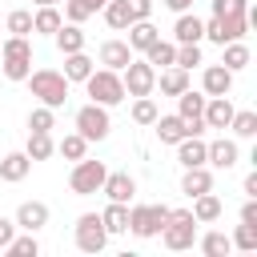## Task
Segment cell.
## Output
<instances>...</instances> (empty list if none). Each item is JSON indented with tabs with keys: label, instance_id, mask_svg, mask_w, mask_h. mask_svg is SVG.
Here are the masks:
<instances>
[{
	"label": "cell",
	"instance_id": "6da1fadb",
	"mask_svg": "<svg viewBox=\"0 0 257 257\" xmlns=\"http://www.w3.org/2000/svg\"><path fill=\"white\" fill-rule=\"evenodd\" d=\"M24 80H28L32 96H36L40 104H48V108H60V104L68 100V80H64V72H56V68H36V72H28Z\"/></svg>",
	"mask_w": 257,
	"mask_h": 257
},
{
	"label": "cell",
	"instance_id": "7a4b0ae2",
	"mask_svg": "<svg viewBox=\"0 0 257 257\" xmlns=\"http://www.w3.org/2000/svg\"><path fill=\"white\" fill-rule=\"evenodd\" d=\"M161 241L173 253L193 249V241H197V217H193V209H169V221L161 225Z\"/></svg>",
	"mask_w": 257,
	"mask_h": 257
},
{
	"label": "cell",
	"instance_id": "3957f363",
	"mask_svg": "<svg viewBox=\"0 0 257 257\" xmlns=\"http://www.w3.org/2000/svg\"><path fill=\"white\" fill-rule=\"evenodd\" d=\"M0 72L8 80H24L32 72V44H28V36H8L0 44Z\"/></svg>",
	"mask_w": 257,
	"mask_h": 257
},
{
	"label": "cell",
	"instance_id": "277c9868",
	"mask_svg": "<svg viewBox=\"0 0 257 257\" xmlns=\"http://www.w3.org/2000/svg\"><path fill=\"white\" fill-rule=\"evenodd\" d=\"M84 88H88L92 104H104V108H112V104H120V100H124L120 72H112V68H92V72L84 76Z\"/></svg>",
	"mask_w": 257,
	"mask_h": 257
},
{
	"label": "cell",
	"instance_id": "5b68a950",
	"mask_svg": "<svg viewBox=\"0 0 257 257\" xmlns=\"http://www.w3.org/2000/svg\"><path fill=\"white\" fill-rule=\"evenodd\" d=\"M104 177H108L104 161H88V157H80V161L72 165V173H68V189H72L76 197H88V193H100Z\"/></svg>",
	"mask_w": 257,
	"mask_h": 257
},
{
	"label": "cell",
	"instance_id": "8992f818",
	"mask_svg": "<svg viewBox=\"0 0 257 257\" xmlns=\"http://www.w3.org/2000/svg\"><path fill=\"white\" fill-rule=\"evenodd\" d=\"M165 221H169V205H133L128 209V233L141 241L157 237Z\"/></svg>",
	"mask_w": 257,
	"mask_h": 257
},
{
	"label": "cell",
	"instance_id": "52a82bcc",
	"mask_svg": "<svg viewBox=\"0 0 257 257\" xmlns=\"http://www.w3.org/2000/svg\"><path fill=\"white\" fill-rule=\"evenodd\" d=\"M120 84H124V96H153V88H157V68L149 64V60H128L124 68H120Z\"/></svg>",
	"mask_w": 257,
	"mask_h": 257
},
{
	"label": "cell",
	"instance_id": "ba28073f",
	"mask_svg": "<svg viewBox=\"0 0 257 257\" xmlns=\"http://www.w3.org/2000/svg\"><path fill=\"white\" fill-rule=\"evenodd\" d=\"M76 133L92 145V141H104L108 133H112V120H108V108L104 104H84V108H76Z\"/></svg>",
	"mask_w": 257,
	"mask_h": 257
},
{
	"label": "cell",
	"instance_id": "9c48e42d",
	"mask_svg": "<svg viewBox=\"0 0 257 257\" xmlns=\"http://www.w3.org/2000/svg\"><path fill=\"white\" fill-rule=\"evenodd\" d=\"M108 245V229L100 221V213H80L76 217V249L80 253H100Z\"/></svg>",
	"mask_w": 257,
	"mask_h": 257
},
{
	"label": "cell",
	"instance_id": "30bf717a",
	"mask_svg": "<svg viewBox=\"0 0 257 257\" xmlns=\"http://www.w3.org/2000/svg\"><path fill=\"white\" fill-rule=\"evenodd\" d=\"M241 161V149H237V141H229V137H217V141H209L205 145V165H213V169H233Z\"/></svg>",
	"mask_w": 257,
	"mask_h": 257
},
{
	"label": "cell",
	"instance_id": "8fae6325",
	"mask_svg": "<svg viewBox=\"0 0 257 257\" xmlns=\"http://www.w3.org/2000/svg\"><path fill=\"white\" fill-rule=\"evenodd\" d=\"M205 40V20L197 12H177L173 24V44H201Z\"/></svg>",
	"mask_w": 257,
	"mask_h": 257
},
{
	"label": "cell",
	"instance_id": "7c38bea8",
	"mask_svg": "<svg viewBox=\"0 0 257 257\" xmlns=\"http://www.w3.org/2000/svg\"><path fill=\"white\" fill-rule=\"evenodd\" d=\"M48 217H52V209L44 205V201H24L20 209H16V229H24V233H36V229H44L48 225Z\"/></svg>",
	"mask_w": 257,
	"mask_h": 257
},
{
	"label": "cell",
	"instance_id": "4fadbf2b",
	"mask_svg": "<svg viewBox=\"0 0 257 257\" xmlns=\"http://www.w3.org/2000/svg\"><path fill=\"white\" fill-rule=\"evenodd\" d=\"M233 100L229 96H205V112H201V120H205V128H229V120H233Z\"/></svg>",
	"mask_w": 257,
	"mask_h": 257
},
{
	"label": "cell",
	"instance_id": "5bb4252c",
	"mask_svg": "<svg viewBox=\"0 0 257 257\" xmlns=\"http://www.w3.org/2000/svg\"><path fill=\"white\" fill-rule=\"evenodd\" d=\"M201 88H205V96H229V88H233V72H229L225 64H209L205 76H201Z\"/></svg>",
	"mask_w": 257,
	"mask_h": 257
},
{
	"label": "cell",
	"instance_id": "9a60e30c",
	"mask_svg": "<svg viewBox=\"0 0 257 257\" xmlns=\"http://www.w3.org/2000/svg\"><path fill=\"white\" fill-rule=\"evenodd\" d=\"M100 193H104L108 201L128 205V201H133V193H137V181H133L128 173H108V177H104V185H100Z\"/></svg>",
	"mask_w": 257,
	"mask_h": 257
},
{
	"label": "cell",
	"instance_id": "2e32d148",
	"mask_svg": "<svg viewBox=\"0 0 257 257\" xmlns=\"http://www.w3.org/2000/svg\"><path fill=\"white\" fill-rule=\"evenodd\" d=\"M28 173H32V161H28V153H8V157H0V181H8V185H20Z\"/></svg>",
	"mask_w": 257,
	"mask_h": 257
},
{
	"label": "cell",
	"instance_id": "e0dca14e",
	"mask_svg": "<svg viewBox=\"0 0 257 257\" xmlns=\"http://www.w3.org/2000/svg\"><path fill=\"white\" fill-rule=\"evenodd\" d=\"M128 60H133V48H128V40H104V44H100V64H104V68L120 72Z\"/></svg>",
	"mask_w": 257,
	"mask_h": 257
},
{
	"label": "cell",
	"instance_id": "ac0fdd59",
	"mask_svg": "<svg viewBox=\"0 0 257 257\" xmlns=\"http://www.w3.org/2000/svg\"><path fill=\"white\" fill-rule=\"evenodd\" d=\"M209 189H213V173H209L205 165L185 169V177H181V193H185V197H201V193H209Z\"/></svg>",
	"mask_w": 257,
	"mask_h": 257
},
{
	"label": "cell",
	"instance_id": "d6986e66",
	"mask_svg": "<svg viewBox=\"0 0 257 257\" xmlns=\"http://www.w3.org/2000/svg\"><path fill=\"white\" fill-rule=\"evenodd\" d=\"M157 84H161V92H165V96H181V92L189 88V68L169 64V68H161V72H157Z\"/></svg>",
	"mask_w": 257,
	"mask_h": 257
},
{
	"label": "cell",
	"instance_id": "ffe728a7",
	"mask_svg": "<svg viewBox=\"0 0 257 257\" xmlns=\"http://www.w3.org/2000/svg\"><path fill=\"white\" fill-rule=\"evenodd\" d=\"M221 197L209 189V193H201V197H193V217H197V225H213L217 217H221Z\"/></svg>",
	"mask_w": 257,
	"mask_h": 257
},
{
	"label": "cell",
	"instance_id": "44dd1931",
	"mask_svg": "<svg viewBox=\"0 0 257 257\" xmlns=\"http://www.w3.org/2000/svg\"><path fill=\"white\" fill-rule=\"evenodd\" d=\"M177 161H181V169L205 165V141L201 137H181L177 141Z\"/></svg>",
	"mask_w": 257,
	"mask_h": 257
},
{
	"label": "cell",
	"instance_id": "7402d4cb",
	"mask_svg": "<svg viewBox=\"0 0 257 257\" xmlns=\"http://www.w3.org/2000/svg\"><path fill=\"white\" fill-rule=\"evenodd\" d=\"M153 128H157L161 145H177L181 137H189V133H185V120H181L177 112H169V116H157V120H153Z\"/></svg>",
	"mask_w": 257,
	"mask_h": 257
},
{
	"label": "cell",
	"instance_id": "603a6c76",
	"mask_svg": "<svg viewBox=\"0 0 257 257\" xmlns=\"http://www.w3.org/2000/svg\"><path fill=\"white\" fill-rule=\"evenodd\" d=\"M60 24H64V16L56 12V4H40V8L32 12V32H44V36H52Z\"/></svg>",
	"mask_w": 257,
	"mask_h": 257
},
{
	"label": "cell",
	"instance_id": "cb8c5ba5",
	"mask_svg": "<svg viewBox=\"0 0 257 257\" xmlns=\"http://www.w3.org/2000/svg\"><path fill=\"white\" fill-rule=\"evenodd\" d=\"M124 32H128V48H133V52H145V48H149V44H153V40L161 36V32H157V28L149 24V20H133V24L124 28Z\"/></svg>",
	"mask_w": 257,
	"mask_h": 257
},
{
	"label": "cell",
	"instance_id": "d4e9b609",
	"mask_svg": "<svg viewBox=\"0 0 257 257\" xmlns=\"http://www.w3.org/2000/svg\"><path fill=\"white\" fill-rule=\"evenodd\" d=\"M52 40H56V48H60L64 56L84 48V32H80V24H60V28L52 32Z\"/></svg>",
	"mask_w": 257,
	"mask_h": 257
},
{
	"label": "cell",
	"instance_id": "484cf974",
	"mask_svg": "<svg viewBox=\"0 0 257 257\" xmlns=\"http://www.w3.org/2000/svg\"><path fill=\"white\" fill-rule=\"evenodd\" d=\"M221 64H225L229 72H241V68H249V44H241V40H229V44H221Z\"/></svg>",
	"mask_w": 257,
	"mask_h": 257
},
{
	"label": "cell",
	"instance_id": "4316f807",
	"mask_svg": "<svg viewBox=\"0 0 257 257\" xmlns=\"http://www.w3.org/2000/svg\"><path fill=\"white\" fill-rule=\"evenodd\" d=\"M201 112H205V92L185 88V92L177 96V116H181V120H201Z\"/></svg>",
	"mask_w": 257,
	"mask_h": 257
},
{
	"label": "cell",
	"instance_id": "83f0119b",
	"mask_svg": "<svg viewBox=\"0 0 257 257\" xmlns=\"http://www.w3.org/2000/svg\"><path fill=\"white\" fill-rule=\"evenodd\" d=\"M24 153H28V161L36 165V161H48L52 153H56V141H52V133H28V145H24Z\"/></svg>",
	"mask_w": 257,
	"mask_h": 257
},
{
	"label": "cell",
	"instance_id": "f1b7e54d",
	"mask_svg": "<svg viewBox=\"0 0 257 257\" xmlns=\"http://www.w3.org/2000/svg\"><path fill=\"white\" fill-rule=\"evenodd\" d=\"M100 221H104L108 237H112V233H128V205L108 201V205H104V213H100Z\"/></svg>",
	"mask_w": 257,
	"mask_h": 257
},
{
	"label": "cell",
	"instance_id": "f546056e",
	"mask_svg": "<svg viewBox=\"0 0 257 257\" xmlns=\"http://www.w3.org/2000/svg\"><path fill=\"white\" fill-rule=\"evenodd\" d=\"M173 56H177V44H173V40H161V36L145 48V60H149L153 68H169V64H173Z\"/></svg>",
	"mask_w": 257,
	"mask_h": 257
},
{
	"label": "cell",
	"instance_id": "4dcf8cb0",
	"mask_svg": "<svg viewBox=\"0 0 257 257\" xmlns=\"http://www.w3.org/2000/svg\"><path fill=\"white\" fill-rule=\"evenodd\" d=\"M88 72H92V56H84V48L64 56V80H68V84H72V80H80V84H84V76H88Z\"/></svg>",
	"mask_w": 257,
	"mask_h": 257
},
{
	"label": "cell",
	"instance_id": "1f68e13d",
	"mask_svg": "<svg viewBox=\"0 0 257 257\" xmlns=\"http://www.w3.org/2000/svg\"><path fill=\"white\" fill-rule=\"evenodd\" d=\"M193 245H197L205 257H225V253H233V241H229L225 233H217V229H209V233H205L201 241H193Z\"/></svg>",
	"mask_w": 257,
	"mask_h": 257
},
{
	"label": "cell",
	"instance_id": "d6a6232c",
	"mask_svg": "<svg viewBox=\"0 0 257 257\" xmlns=\"http://www.w3.org/2000/svg\"><path fill=\"white\" fill-rule=\"evenodd\" d=\"M100 12H104V24H108L112 32H124V28L133 24V16H128V4H124V0H108Z\"/></svg>",
	"mask_w": 257,
	"mask_h": 257
},
{
	"label": "cell",
	"instance_id": "836d02e7",
	"mask_svg": "<svg viewBox=\"0 0 257 257\" xmlns=\"http://www.w3.org/2000/svg\"><path fill=\"white\" fill-rule=\"evenodd\" d=\"M52 128H56V108L36 104V108L28 112V133H52Z\"/></svg>",
	"mask_w": 257,
	"mask_h": 257
},
{
	"label": "cell",
	"instance_id": "e575fe53",
	"mask_svg": "<svg viewBox=\"0 0 257 257\" xmlns=\"http://www.w3.org/2000/svg\"><path fill=\"white\" fill-rule=\"evenodd\" d=\"M4 253L8 257H36L40 253V241H36V233H24V237H12L4 245Z\"/></svg>",
	"mask_w": 257,
	"mask_h": 257
},
{
	"label": "cell",
	"instance_id": "d590c367",
	"mask_svg": "<svg viewBox=\"0 0 257 257\" xmlns=\"http://www.w3.org/2000/svg\"><path fill=\"white\" fill-rule=\"evenodd\" d=\"M229 128H233V137H241V141H249V137H257V112H233V120H229Z\"/></svg>",
	"mask_w": 257,
	"mask_h": 257
},
{
	"label": "cell",
	"instance_id": "8d00e7d4",
	"mask_svg": "<svg viewBox=\"0 0 257 257\" xmlns=\"http://www.w3.org/2000/svg\"><path fill=\"white\" fill-rule=\"evenodd\" d=\"M56 153H60L64 161H80V157L88 153V141H84L80 133H68V137H64L60 145H56Z\"/></svg>",
	"mask_w": 257,
	"mask_h": 257
},
{
	"label": "cell",
	"instance_id": "74e56055",
	"mask_svg": "<svg viewBox=\"0 0 257 257\" xmlns=\"http://www.w3.org/2000/svg\"><path fill=\"white\" fill-rule=\"evenodd\" d=\"M229 241H233V249H241V253H257V225H245V221H241Z\"/></svg>",
	"mask_w": 257,
	"mask_h": 257
},
{
	"label": "cell",
	"instance_id": "f35d334b",
	"mask_svg": "<svg viewBox=\"0 0 257 257\" xmlns=\"http://www.w3.org/2000/svg\"><path fill=\"white\" fill-rule=\"evenodd\" d=\"M157 116H161V112H157V100H153V96H137V100H133V120H137V124H153Z\"/></svg>",
	"mask_w": 257,
	"mask_h": 257
},
{
	"label": "cell",
	"instance_id": "ab89813d",
	"mask_svg": "<svg viewBox=\"0 0 257 257\" xmlns=\"http://www.w3.org/2000/svg\"><path fill=\"white\" fill-rule=\"evenodd\" d=\"M173 64H177V68H197V64H201V44H177Z\"/></svg>",
	"mask_w": 257,
	"mask_h": 257
},
{
	"label": "cell",
	"instance_id": "60d3db41",
	"mask_svg": "<svg viewBox=\"0 0 257 257\" xmlns=\"http://www.w3.org/2000/svg\"><path fill=\"white\" fill-rule=\"evenodd\" d=\"M8 32H12V36H28V32H32V12H24V8L8 12Z\"/></svg>",
	"mask_w": 257,
	"mask_h": 257
},
{
	"label": "cell",
	"instance_id": "b9f144b4",
	"mask_svg": "<svg viewBox=\"0 0 257 257\" xmlns=\"http://www.w3.org/2000/svg\"><path fill=\"white\" fill-rule=\"evenodd\" d=\"M64 16H68V24H84L92 16V4L88 0H64Z\"/></svg>",
	"mask_w": 257,
	"mask_h": 257
},
{
	"label": "cell",
	"instance_id": "7bdbcfd3",
	"mask_svg": "<svg viewBox=\"0 0 257 257\" xmlns=\"http://www.w3.org/2000/svg\"><path fill=\"white\" fill-rule=\"evenodd\" d=\"M249 0H213V16H229V12H245Z\"/></svg>",
	"mask_w": 257,
	"mask_h": 257
},
{
	"label": "cell",
	"instance_id": "ee69618b",
	"mask_svg": "<svg viewBox=\"0 0 257 257\" xmlns=\"http://www.w3.org/2000/svg\"><path fill=\"white\" fill-rule=\"evenodd\" d=\"M124 4H128L133 20H149V12H153V0H124Z\"/></svg>",
	"mask_w": 257,
	"mask_h": 257
},
{
	"label": "cell",
	"instance_id": "f6af8a7d",
	"mask_svg": "<svg viewBox=\"0 0 257 257\" xmlns=\"http://www.w3.org/2000/svg\"><path fill=\"white\" fill-rule=\"evenodd\" d=\"M241 221H245V225H257V197H249V201L241 205Z\"/></svg>",
	"mask_w": 257,
	"mask_h": 257
},
{
	"label": "cell",
	"instance_id": "bcb514c9",
	"mask_svg": "<svg viewBox=\"0 0 257 257\" xmlns=\"http://www.w3.org/2000/svg\"><path fill=\"white\" fill-rule=\"evenodd\" d=\"M12 237H16V221H8V217H0V249H4V245H8Z\"/></svg>",
	"mask_w": 257,
	"mask_h": 257
},
{
	"label": "cell",
	"instance_id": "7dc6e473",
	"mask_svg": "<svg viewBox=\"0 0 257 257\" xmlns=\"http://www.w3.org/2000/svg\"><path fill=\"white\" fill-rule=\"evenodd\" d=\"M165 8H173V12H189L193 0H165Z\"/></svg>",
	"mask_w": 257,
	"mask_h": 257
},
{
	"label": "cell",
	"instance_id": "c3c4849f",
	"mask_svg": "<svg viewBox=\"0 0 257 257\" xmlns=\"http://www.w3.org/2000/svg\"><path fill=\"white\" fill-rule=\"evenodd\" d=\"M245 197H257V173L245 177Z\"/></svg>",
	"mask_w": 257,
	"mask_h": 257
},
{
	"label": "cell",
	"instance_id": "681fc988",
	"mask_svg": "<svg viewBox=\"0 0 257 257\" xmlns=\"http://www.w3.org/2000/svg\"><path fill=\"white\" fill-rule=\"evenodd\" d=\"M88 4H92V12H100V8L108 4V0H88Z\"/></svg>",
	"mask_w": 257,
	"mask_h": 257
},
{
	"label": "cell",
	"instance_id": "f907efd6",
	"mask_svg": "<svg viewBox=\"0 0 257 257\" xmlns=\"http://www.w3.org/2000/svg\"><path fill=\"white\" fill-rule=\"evenodd\" d=\"M40 4H64V0H36V8H40Z\"/></svg>",
	"mask_w": 257,
	"mask_h": 257
}]
</instances>
